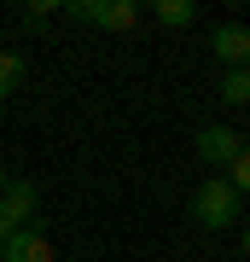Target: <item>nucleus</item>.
I'll return each instance as SVG.
<instances>
[{"label": "nucleus", "mask_w": 250, "mask_h": 262, "mask_svg": "<svg viewBox=\"0 0 250 262\" xmlns=\"http://www.w3.org/2000/svg\"><path fill=\"white\" fill-rule=\"evenodd\" d=\"M210 53L221 58L227 70H244V64H250V29H244V24H221V29L210 35Z\"/></svg>", "instance_id": "obj_5"}, {"label": "nucleus", "mask_w": 250, "mask_h": 262, "mask_svg": "<svg viewBox=\"0 0 250 262\" xmlns=\"http://www.w3.org/2000/svg\"><path fill=\"white\" fill-rule=\"evenodd\" d=\"M227 187H233V192H239V198L250 192V146H239V158H233V163H227Z\"/></svg>", "instance_id": "obj_10"}, {"label": "nucleus", "mask_w": 250, "mask_h": 262, "mask_svg": "<svg viewBox=\"0 0 250 262\" xmlns=\"http://www.w3.org/2000/svg\"><path fill=\"white\" fill-rule=\"evenodd\" d=\"M58 12V0H35V6H29V24H41V18H53Z\"/></svg>", "instance_id": "obj_11"}, {"label": "nucleus", "mask_w": 250, "mask_h": 262, "mask_svg": "<svg viewBox=\"0 0 250 262\" xmlns=\"http://www.w3.org/2000/svg\"><path fill=\"white\" fill-rule=\"evenodd\" d=\"M0 187H6V169H0Z\"/></svg>", "instance_id": "obj_13"}, {"label": "nucleus", "mask_w": 250, "mask_h": 262, "mask_svg": "<svg viewBox=\"0 0 250 262\" xmlns=\"http://www.w3.org/2000/svg\"><path fill=\"white\" fill-rule=\"evenodd\" d=\"M244 70H250V64H244Z\"/></svg>", "instance_id": "obj_14"}, {"label": "nucleus", "mask_w": 250, "mask_h": 262, "mask_svg": "<svg viewBox=\"0 0 250 262\" xmlns=\"http://www.w3.org/2000/svg\"><path fill=\"white\" fill-rule=\"evenodd\" d=\"M244 256H250V227H244Z\"/></svg>", "instance_id": "obj_12"}, {"label": "nucleus", "mask_w": 250, "mask_h": 262, "mask_svg": "<svg viewBox=\"0 0 250 262\" xmlns=\"http://www.w3.org/2000/svg\"><path fill=\"white\" fill-rule=\"evenodd\" d=\"M140 0H99V29H134Z\"/></svg>", "instance_id": "obj_6"}, {"label": "nucleus", "mask_w": 250, "mask_h": 262, "mask_svg": "<svg viewBox=\"0 0 250 262\" xmlns=\"http://www.w3.org/2000/svg\"><path fill=\"white\" fill-rule=\"evenodd\" d=\"M35 215V181H6L0 187V239H12Z\"/></svg>", "instance_id": "obj_2"}, {"label": "nucleus", "mask_w": 250, "mask_h": 262, "mask_svg": "<svg viewBox=\"0 0 250 262\" xmlns=\"http://www.w3.org/2000/svg\"><path fill=\"white\" fill-rule=\"evenodd\" d=\"M215 99L221 105H250V70H227L221 88H215Z\"/></svg>", "instance_id": "obj_7"}, {"label": "nucleus", "mask_w": 250, "mask_h": 262, "mask_svg": "<svg viewBox=\"0 0 250 262\" xmlns=\"http://www.w3.org/2000/svg\"><path fill=\"white\" fill-rule=\"evenodd\" d=\"M24 53H0V99H12V94H18V88H24Z\"/></svg>", "instance_id": "obj_8"}, {"label": "nucleus", "mask_w": 250, "mask_h": 262, "mask_svg": "<svg viewBox=\"0 0 250 262\" xmlns=\"http://www.w3.org/2000/svg\"><path fill=\"white\" fill-rule=\"evenodd\" d=\"M0 262H53L47 227H18L12 239H0Z\"/></svg>", "instance_id": "obj_3"}, {"label": "nucleus", "mask_w": 250, "mask_h": 262, "mask_svg": "<svg viewBox=\"0 0 250 262\" xmlns=\"http://www.w3.org/2000/svg\"><path fill=\"white\" fill-rule=\"evenodd\" d=\"M198 158H204V163H215V169H227L233 158H239V134H233L227 128V122H210V128H198Z\"/></svg>", "instance_id": "obj_4"}, {"label": "nucleus", "mask_w": 250, "mask_h": 262, "mask_svg": "<svg viewBox=\"0 0 250 262\" xmlns=\"http://www.w3.org/2000/svg\"><path fill=\"white\" fill-rule=\"evenodd\" d=\"M151 12H157V18H163L169 29H186V24L198 18V6H192V0H157Z\"/></svg>", "instance_id": "obj_9"}, {"label": "nucleus", "mask_w": 250, "mask_h": 262, "mask_svg": "<svg viewBox=\"0 0 250 262\" xmlns=\"http://www.w3.org/2000/svg\"><path fill=\"white\" fill-rule=\"evenodd\" d=\"M192 222L198 227H215V233H227V227L239 222V192L227 187V175H210L204 187L192 192Z\"/></svg>", "instance_id": "obj_1"}]
</instances>
